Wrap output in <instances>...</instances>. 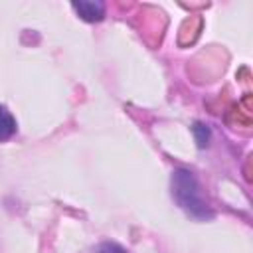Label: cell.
I'll list each match as a JSON object with an SVG mask.
<instances>
[{
	"label": "cell",
	"instance_id": "1",
	"mask_svg": "<svg viewBox=\"0 0 253 253\" xmlns=\"http://www.w3.org/2000/svg\"><path fill=\"white\" fill-rule=\"evenodd\" d=\"M172 198L188 215L196 219L213 217V211L210 204L204 200L196 176L186 168H178L172 172Z\"/></svg>",
	"mask_w": 253,
	"mask_h": 253
},
{
	"label": "cell",
	"instance_id": "5",
	"mask_svg": "<svg viewBox=\"0 0 253 253\" xmlns=\"http://www.w3.org/2000/svg\"><path fill=\"white\" fill-rule=\"evenodd\" d=\"M93 253H126V249H125V247H121L119 243H111V241H107V243L97 245Z\"/></svg>",
	"mask_w": 253,
	"mask_h": 253
},
{
	"label": "cell",
	"instance_id": "4",
	"mask_svg": "<svg viewBox=\"0 0 253 253\" xmlns=\"http://www.w3.org/2000/svg\"><path fill=\"white\" fill-rule=\"evenodd\" d=\"M194 134H196L198 146L204 148V146L208 144V140H210V128H208L206 125H202V123H196V125H194Z\"/></svg>",
	"mask_w": 253,
	"mask_h": 253
},
{
	"label": "cell",
	"instance_id": "2",
	"mask_svg": "<svg viewBox=\"0 0 253 253\" xmlns=\"http://www.w3.org/2000/svg\"><path fill=\"white\" fill-rule=\"evenodd\" d=\"M73 10L85 20V22H99L105 16V6L101 2H89V0H81V2H73L71 4Z\"/></svg>",
	"mask_w": 253,
	"mask_h": 253
},
{
	"label": "cell",
	"instance_id": "3",
	"mask_svg": "<svg viewBox=\"0 0 253 253\" xmlns=\"http://www.w3.org/2000/svg\"><path fill=\"white\" fill-rule=\"evenodd\" d=\"M16 119L4 105H0V140H8L16 132Z\"/></svg>",
	"mask_w": 253,
	"mask_h": 253
}]
</instances>
